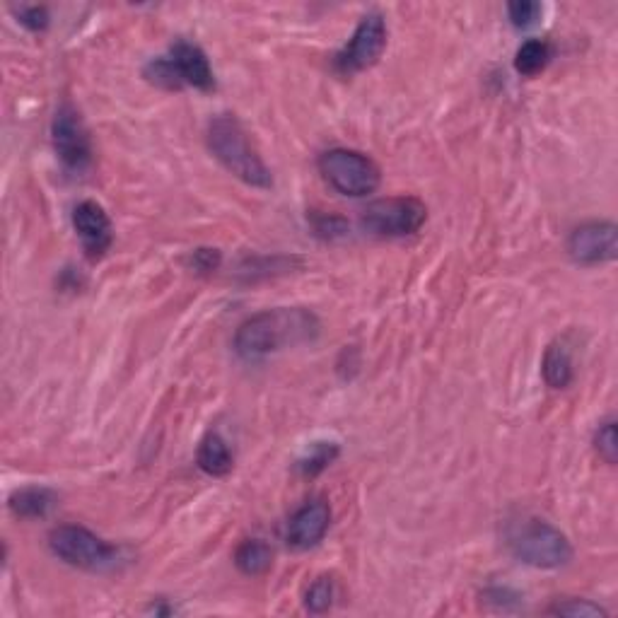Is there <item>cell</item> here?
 Returning <instances> with one entry per match:
<instances>
[{"label":"cell","instance_id":"1","mask_svg":"<svg viewBox=\"0 0 618 618\" xmlns=\"http://www.w3.org/2000/svg\"><path fill=\"white\" fill-rule=\"evenodd\" d=\"M322 331L317 314L305 307H276L252 314L237 326L235 351L244 360H261L283 348L312 343Z\"/></svg>","mask_w":618,"mask_h":618},{"label":"cell","instance_id":"2","mask_svg":"<svg viewBox=\"0 0 618 618\" xmlns=\"http://www.w3.org/2000/svg\"><path fill=\"white\" fill-rule=\"evenodd\" d=\"M208 148L218 157L220 165L244 184L256 186V189L271 186V172L249 145L247 133L235 116L220 114L208 124Z\"/></svg>","mask_w":618,"mask_h":618},{"label":"cell","instance_id":"3","mask_svg":"<svg viewBox=\"0 0 618 618\" xmlns=\"http://www.w3.org/2000/svg\"><path fill=\"white\" fill-rule=\"evenodd\" d=\"M507 544L517 561L539 570H556L573 561V546L568 536L544 520L517 524Z\"/></svg>","mask_w":618,"mask_h":618},{"label":"cell","instance_id":"4","mask_svg":"<svg viewBox=\"0 0 618 618\" xmlns=\"http://www.w3.org/2000/svg\"><path fill=\"white\" fill-rule=\"evenodd\" d=\"M317 165L326 184L343 196L363 198L380 189V167L375 165L372 157L358 153V150L331 148L319 155Z\"/></svg>","mask_w":618,"mask_h":618},{"label":"cell","instance_id":"5","mask_svg":"<svg viewBox=\"0 0 618 618\" xmlns=\"http://www.w3.org/2000/svg\"><path fill=\"white\" fill-rule=\"evenodd\" d=\"M49 548L58 561L73 568L102 573L112 570L119 561V551L112 544L80 524H61L49 534Z\"/></svg>","mask_w":618,"mask_h":618},{"label":"cell","instance_id":"6","mask_svg":"<svg viewBox=\"0 0 618 618\" xmlns=\"http://www.w3.org/2000/svg\"><path fill=\"white\" fill-rule=\"evenodd\" d=\"M428 220V208L416 196L377 198L367 203L360 225L377 237H408L416 235Z\"/></svg>","mask_w":618,"mask_h":618},{"label":"cell","instance_id":"7","mask_svg":"<svg viewBox=\"0 0 618 618\" xmlns=\"http://www.w3.org/2000/svg\"><path fill=\"white\" fill-rule=\"evenodd\" d=\"M384 49H387V22L380 13H367L355 27L351 42L336 54V73L351 78L355 73L367 71L380 61Z\"/></svg>","mask_w":618,"mask_h":618},{"label":"cell","instance_id":"8","mask_svg":"<svg viewBox=\"0 0 618 618\" xmlns=\"http://www.w3.org/2000/svg\"><path fill=\"white\" fill-rule=\"evenodd\" d=\"M568 254L580 266L609 264L618 254V227L609 220H590L568 237Z\"/></svg>","mask_w":618,"mask_h":618},{"label":"cell","instance_id":"9","mask_svg":"<svg viewBox=\"0 0 618 618\" xmlns=\"http://www.w3.org/2000/svg\"><path fill=\"white\" fill-rule=\"evenodd\" d=\"M51 141H54V150L58 160L71 169H85L92 160V145H90V133L80 119V114L75 112L71 104H63L58 107L54 116V124H51Z\"/></svg>","mask_w":618,"mask_h":618},{"label":"cell","instance_id":"10","mask_svg":"<svg viewBox=\"0 0 618 618\" xmlns=\"http://www.w3.org/2000/svg\"><path fill=\"white\" fill-rule=\"evenodd\" d=\"M331 527V507L326 500L314 498L307 500L300 510L290 517L288 529H285V541L295 551H307L317 546L324 539Z\"/></svg>","mask_w":618,"mask_h":618},{"label":"cell","instance_id":"11","mask_svg":"<svg viewBox=\"0 0 618 618\" xmlns=\"http://www.w3.org/2000/svg\"><path fill=\"white\" fill-rule=\"evenodd\" d=\"M73 227L90 259H99L112 247V220L97 201H83L73 208Z\"/></svg>","mask_w":618,"mask_h":618},{"label":"cell","instance_id":"12","mask_svg":"<svg viewBox=\"0 0 618 618\" xmlns=\"http://www.w3.org/2000/svg\"><path fill=\"white\" fill-rule=\"evenodd\" d=\"M169 61H172L174 71H177L182 85H191L196 90L211 92L215 90L213 68L208 63V56L203 54L201 46L191 42H177L169 51Z\"/></svg>","mask_w":618,"mask_h":618},{"label":"cell","instance_id":"13","mask_svg":"<svg viewBox=\"0 0 618 618\" xmlns=\"http://www.w3.org/2000/svg\"><path fill=\"white\" fill-rule=\"evenodd\" d=\"M196 464L203 474L208 476H227L235 466V457H232L230 445L218 433H208L201 440L196 452Z\"/></svg>","mask_w":618,"mask_h":618},{"label":"cell","instance_id":"14","mask_svg":"<svg viewBox=\"0 0 618 618\" xmlns=\"http://www.w3.org/2000/svg\"><path fill=\"white\" fill-rule=\"evenodd\" d=\"M8 505L15 517H22V520H42V517H46L51 510H54L56 493L39 486L22 488V491H15L10 495Z\"/></svg>","mask_w":618,"mask_h":618},{"label":"cell","instance_id":"15","mask_svg":"<svg viewBox=\"0 0 618 618\" xmlns=\"http://www.w3.org/2000/svg\"><path fill=\"white\" fill-rule=\"evenodd\" d=\"M541 372H544V380L551 389H565L573 382V358H570L568 346L563 341L551 343L546 348L544 360H541Z\"/></svg>","mask_w":618,"mask_h":618},{"label":"cell","instance_id":"16","mask_svg":"<svg viewBox=\"0 0 618 618\" xmlns=\"http://www.w3.org/2000/svg\"><path fill=\"white\" fill-rule=\"evenodd\" d=\"M235 565L249 577L264 575L271 570V565H273V548L261 539L244 541L235 553Z\"/></svg>","mask_w":618,"mask_h":618},{"label":"cell","instance_id":"17","mask_svg":"<svg viewBox=\"0 0 618 618\" xmlns=\"http://www.w3.org/2000/svg\"><path fill=\"white\" fill-rule=\"evenodd\" d=\"M338 454H341V447H338L336 442H314V445L297 459V471L305 478L319 476L336 462Z\"/></svg>","mask_w":618,"mask_h":618},{"label":"cell","instance_id":"18","mask_svg":"<svg viewBox=\"0 0 618 618\" xmlns=\"http://www.w3.org/2000/svg\"><path fill=\"white\" fill-rule=\"evenodd\" d=\"M548 61H551V46L541 42V39H529V42H524L520 46V51H517L515 68L517 73L532 78V75H539L544 71Z\"/></svg>","mask_w":618,"mask_h":618},{"label":"cell","instance_id":"19","mask_svg":"<svg viewBox=\"0 0 618 618\" xmlns=\"http://www.w3.org/2000/svg\"><path fill=\"white\" fill-rule=\"evenodd\" d=\"M336 599V585L329 575L317 577L305 592V609L309 614H324L331 609Z\"/></svg>","mask_w":618,"mask_h":618},{"label":"cell","instance_id":"20","mask_svg":"<svg viewBox=\"0 0 618 618\" xmlns=\"http://www.w3.org/2000/svg\"><path fill=\"white\" fill-rule=\"evenodd\" d=\"M548 614L553 616H570V618H594L606 616L609 611L604 606L590 602V599H565V602H556L548 606Z\"/></svg>","mask_w":618,"mask_h":618},{"label":"cell","instance_id":"21","mask_svg":"<svg viewBox=\"0 0 618 618\" xmlns=\"http://www.w3.org/2000/svg\"><path fill=\"white\" fill-rule=\"evenodd\" d=\"M594 450H597L599 457L604 459L606 464L614 466L618 459V435H616V421L609 418L599 425V430L594 433Z\"/></svg>","mask_w":618,"mask_h":618},{"label":"cell","instance_id":"22","mask_svg":"<svg viewBox=\"0 0 618 618\" xmlns=\"http://www.w3.org/2000/svg\"><path fill=\"white\" fill-rule=\"evenodd\" d=\"M145 78H148L150 83L165 87V90H179V87H184L177 71H174L172 61H169V56L150 61L148 66H145Z\"/></svg>","mask_w":618,"mask_h":618},{"label":"cell","instance_id":"23","mask_svg":"<svg viewBox=\"0 0 618 618\" xmlns=\"http://www.w3.org/2000/svg\"><path fill=\"white\" fill-rule=\"evenodd\" d=\"M507 15H510L512 25L515 27H532L541 15V5L534 0H515V3L507 5Z\"/></svg>","mask_w":618,"mask_h":618},{"label":"cell","instance_id":"24","mask_svg":"<svg viewBox=\"0 0 618 618\" xmlns=\"http://www.w3.org/2000/svg\"><path fill=\"white\" fill-rule=\"evenodd\" d=\"M312 227H314V232H317V235L322 239H336V237H343L348 232L346 220L338 218V215H326V213L312 215Z\"/></svg>","mask_w":618,"mask_h":618},{"label":"cell","instance_id":"25","mask_svg":"<svg viewBox=\"0 0 618 618\" xmlns=\"http://www.w3.org/2000/svg\"><path fill=\"white\" fill-rule=\"evenodd\" d=\"M17 20L32 32H44L49 27V10L42 8V5H25V8L17 10Z\"/></svg>","mask_w":618,"mask_h":618},{"label":"cell","instance_id":"26","mask_svg":"<svg viewBox=\"0 0 618 618\" xmlns=\"http://www.w3.org/2000/svg\"><path fill=\"white\" fill-rule=\"evenodd\" d=\"M186 264L196 273H211L220 266V252L218 249H196L189 254Z\"/></svg>","mask_w":618,"mask_h":618}]
</instances>
